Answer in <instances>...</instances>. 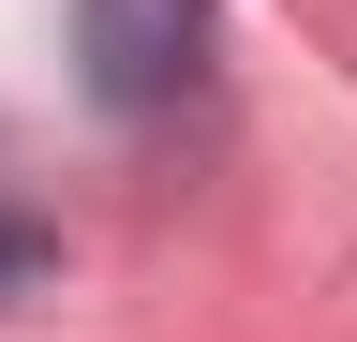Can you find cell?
<instances>
[{"mask_svg":"<svg viewBox=\"0 0 357 342\" xmlns=\"http://www.w3.org/2000/svg\"><path fill=\"white\" fill-rule=\"evenodd\" d=\"M75 60L105 119H164L208 60V0H75Z\"/></svg>","mask_w":357,"mask_h":342,"instance_id":"6da1fadb","label":"cell"},{"mask_svg":"<svg viewBox=\"0 0 357 342\" xmlns=\"http://www.w3.org/2000/svg\"><path fill=\"white\" fill-rule=\"evenodd\" d=\"M45 268H60V238H45V224H15V208H0V297H30Z\"/></svg>","mask_w":357,"mask_h":342,"instance_id":"7a4b0ae2","label":"cell"}]
</instances>
